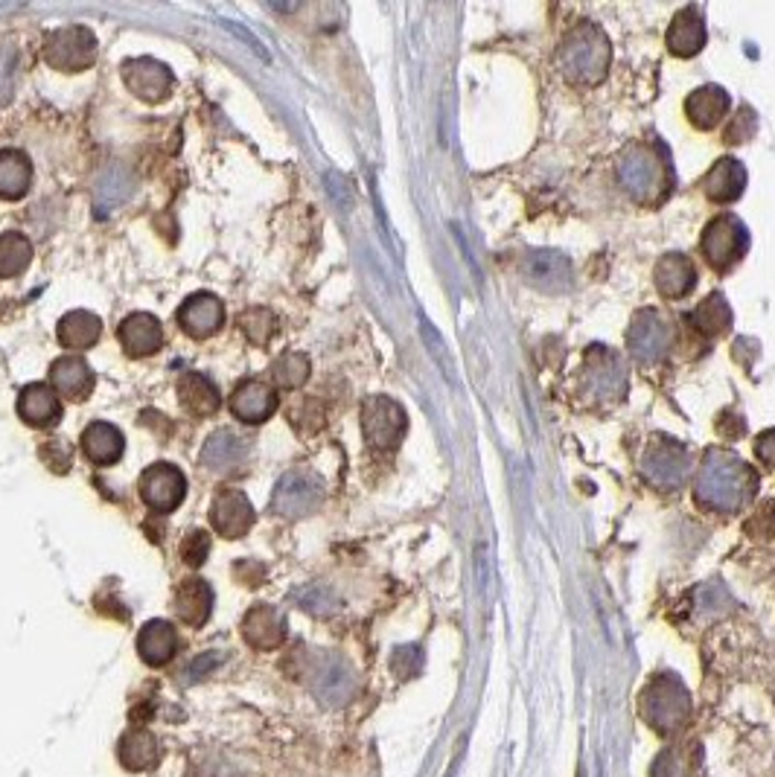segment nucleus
Here are the masks:
<instances>
[{"mask_svg": "<svg viewBox=\"0 0 775 777\" xmlns=\"http://www.w3.org/2000/svg\"><path fill=\"white\" fill-rule=\"evenodd\" d=\"M755 492H759V475L750 464H743L729 448L715 446L706 452L694 489V498L702 510L720 515L741 513L752 504Z\"/></svg>", "mask_w": 775, "mask_h": 777, "instance_id": "obj_1", "label": "nucleus"}, {"mask_svg": "<svg viewBox=\"0 0 775 777\" xmlns=\"http://www.w3.org/2000/svg\"><path fill=\"white\" fill-rule=\"evenodd\" d=\"M618 181L635 204L658 208L674 190V169L662 143H633L621 157Z\"/></svg>", "mask_w": 775, "mask_h": 777, "instance_id": "obj_2", "label": "nucleus"}, {"mask_svg": "<svg viewBox=\"0 0 775 777\" xmlns=\"http://www.w3.org/2000/svg\"><path fill=\"white\" fill-rule=\"evenodd\" d=\"M612 62V47H609L607 33L598 24H577L568 30L563 44H560V70L568 82L575 85H598Z\"/></svg>", "mask_w": 775, "mask_h": 777, "instance_id": "obj_3", "label": "nucleus"}, {"mask_svg": "<svg viewBox=\"0 0 775 777\" xmlns=\"http://www.w3.org/2000/svg\"><path fill=\"white\" fill-rule=\"evenodd\" d=\"M746 248H750V231L738 215L720 213L702 227L700 251L715 271L734 268L743 259Z\"/></svg>", "mask_w": 775, "mask_h": 777, "instance_id": "obj_4", "label": "nucleus"}, {"mask_svg": "<svg viewBox=\"0 0 775 777\" xmlns=\"http://www.w3.org/2000/svg\"><path fill=\"white\" fill-rule=\"evenodd\" d=\"M44 62L62 74H82L97 58V38L88 26H62L44 38Z\"/></svg>", "mask_w": 775, "mask_h": 777, "instance_id": "obj_5", "label": "nucleus"}, {"mask_svg": "<svg viewBox=\"0 0 775 777\" xmlns=\"http://www.w3.org/2000/svg\"><path fill=\"white\" fill-rule=\"evenodd\" d=\"M324 501V480L315 471L295 469L286 471L275 484L272 492V510L284 519H300V515L315 513Z\"/></svg>", "mask_w": 775, "mask_h": 777, "instance_id": "obj_6", "label": "nucleus"}, {"mask_svg": "<svg viewBox=\"0 0 775 777\" xmlns=\"http://www.w3.org/2000/svg\"><path fill=\"white\" fill-rule=\"evenodd\" d=\"M691 471V457L676 440L656 437L642 455V475L658 489H679Z\"/></svg>", "mask_w": 775, "mask_h": 777, "instance_id": "obj_7", "label": "nucleus"}, {"mask_svg": "<svg viewBox=\"0 0 775 777\" xmlns=\"http://www.w3.org/2000/svg\"><path fill=\"white\" fill-rule=\"evenodd\" d=\"M409 429L406 411L400 402L388 397H370L362 406V431L374 448H394Z\"/></svg>", "mask_w": 775, "mask_h": 777, "instance_id": "obj_8", "label": "nucleus"}, {"mask_svg": "<svg viewBox=\"0 0 775 777\" xmlns=\"http://www.w3.org/2000/svg\"><path fill=\"white\" fill-rule=\"evenodd\" d=\"M671 344H674V332H671L662 314L653 312V309H642L635 314L630 332H627V347H630L635 362H658L671 349Z\"/></svg>", "mask_w": 775, "mask_h": 777, "instance_id": "obj_9", "label": "nucleus"}, {"mask_svg": "<svg viewBox=\"0 0 775 777\" xmlns=\"http://www.w3.org/2000/svg\"><path fill=\"white\" fill-rule=\"evenodd\" d=\"M187 496V478L173 464H155L141 475V498L143 504L155 513H173Z\"/></svg>", "mask_w": 775, "mask_h": 777, "instance_id": "obj_10", "label": "nucleus"}, {"mask_svg": "<svg viewBox=\"0 0 775 777\" xmlns=\"http://www.w3.org/2000/svg\"><path fill=\"white\" fill-rule=\"evenodd\" d=\"M125 88L143 102H164L173 93V70L158 58H132L123 65Z\"/></svg>", "mask_w": 775, "mask_h": 777, "instance_id": "obj_11", "label": "nucleus"}, {"mask_svg": "<svg viewBox=\"0 0 775 777\" xmlns=\"http://www.w3.org/2000/svg\"><path fill=\"white\" fill-rule=\"evenodd\" d=\"M210 524L219 536L225 539H242L254 528V507H251L248 496L236 487L219 489L213 504H210Z\"/></svg>", "mask_w": 775, "mask_h": 777, "instance_id": "obj_12", "label": "nucleus"}, {"mask_svg": "<svg viewBox=\"0 0 775 777\" xmlns=\"http://www.w3.org/2000/svg\"><path fill=\"white\" fill-rule=\"evenodd\" d=\"M309 687L312 693L324 704H344L353 693V673L351 667L335 658V655H321L312 670H309Z\"/></svg>", "mask_w": 775, "mask_h": 777, "instance_id": "obj_13", "label": "nucleus"}, {"mask_svg": "<svg viewBox=\"0 0 775 777\" xmlns=\"http://www.w3.org/2000/svg\"><path fill=\"white\" fill-rule=\"evenodd\" d=\"M522 274L534 289L549 295L572 289V263L560 251H531L522 263Z\"/></svg>", "mask_w": 775, "mask_h": 777, "instance_id": "obj_14", "label": "nucleus"}, {"mask_svg": "<svg viewBox=\"0 0 775 777\" xmlns=\"http://www.w3.org/2000/svg\"><path fill=\"white\" fill-rule=\"evenodd\" d=\"M178 323L181 330L190 335V338H210L217 335L219 326L225 323V307L217 295H208V291H199L181 303L178 309Z\"/></svg>", "mask_w": 775, "mask_h": 777, "instance_id": "obj_15", "label": "nucleus"}, {"mask_svg": "<svg viewBox=\"0 0 775 777\" xmlns=\"http://www.w3.org/2000/svg\"><path fill=\"white\" fill-rule=\"evenodd\" d=\"M18 417L33 425V429H56L62 420V399L59 393L44 385L33 381L18 393Z\"/></svg>", "mask_w": 775, "mask_h": 777, "instance_id": "obj_16", "label": "nucleus"}, {"mask_svg": "<svg viewBox=\"0 0 775 777\" xmlns=\"http://www.w3.org/2000/svg\"><path fill=\"white\" fill-rule=\"evenodd\" d=\"M706 18H702L700 7H685L683 12H676L671 26H667L665 44L667 51L679 58H694L706 47Z\"/></svg>", "mask_w": 775, "mask_h": 777, "instance_id": "obj_17", "label": "nucleus"}, {"mask_svg": "<svg viewBox=\"0 0 775 777\" xmlns=\"http://www.w3.org/2000/svg\"><path fill=\"white\" fill-rule=\"evenodd\" d=\"M277 411V393L268 388L266 381L245 379L236 385L231 393V414L236 420L248 422V425H259Z\"/></svg>", "mask_w": 775, "mask_h": 777, "instance_id": "obj_18", "label": "nucleus"}, {"mask_svg": "<svg viewBox=\"0 0 775 777\" xmlns=\"http://www.w3.org/2000/svg\"><path fill=\"white\" fill-rule=\"evenodd\" d=\"M242 637L259 653H272L286 641V618L275 606H254L242 621Z\"/></svg>", "mask_w": 775, "mask_h": 777, "instance_id": "obj_19", "label": "nucleus"}, {"mask_svg": "<svg viewBox=\"0 0 775 777\" xmlns=\"http://www.w3.org/2000/svg\"><path fill=\"white\" fill-rule=\"evenodd\" d=\"M118 338L129 356L146 358L155 356L160 349V344H164V330H160V321L155 314L134 312L120 323Z\"/></svg>", "mask_w": 775, "mask_h": 777, "instance_id": "obj_20", "label": "nucleus"}, {"mask_svg": "<svg viewBox=\"0 0 775 777\" xmlns=\"http://www.w3.org/2000/svg\"><path fill=\"white\" fill-rule=\"evenodd\" d=\"M248 460V443L236 437L234 431H213L201 448V466L213 475H228V471L242 469Z\"/></svg>", "mask_w": 775, "mask_h": 777, "instance_id": "obj_21", "label": "nucleus"}, {"mask_svg": "<svg viewBox=\"0 0 775 777\" xmlns=\"http://www.w3.org/2000/svg\"><path fill=\"white\" fill-rule=\"evenodd\" d=\"M589 370H586V379H589V390H593L598 399H612L621 397L627 390V370L621 358L616 353H609L604 347H595L589 356Z\"/></svg>", "mask_w": 775, "mask_h": 777, "instance_id": "obj_22", "label": "nucleus"}, {"mask_svg": "<svg viewBox=\"0 0 775 777\" xmlns=\"http://www.w3.org/2000/svg\"><path fill=\"white\" fill-rule=\"evenodd\" d=\"M746 187V169L734 157H720L702 178V196L715 204H732L743 196Z\"/></svg>", "mask_w": 775, "mask_h": 777, "instance_id": "obj_23", "label": "nucleus"}, {"mask_svg": "<svg viewBox=\"0 0 775 777\" xmlns=\"http://www.w3.org/2000/svg\"><path fill=\"white\" fill-rule=\"evenodd\" d=\"M51 381L56 393L70 402H82L91 397L93 370L82 356H62L51 364Z\"/></svg>", "mask_w": 775, "mask_h": 777, "instance_id": "obj_24", "label": "nucleus"}, {"mask_svg": "<svg viewBox=\"0 0 775 777\" xmlns=\"http://www.w3.org/2000/svg\"><path fill=\"white\" fill-rule=\"evenodd\" d=\"M726 114H729V93L720 85H702L685 100V116L700 132H711Z\"/></svg>", "mask_w": 775, "mask_h": 777, "instance_id": "obj_25", "label": "nucleus"}, {"mask_svg": "<svg viewBox=\"0 0 775 777\" xmlns=\"http://www.w3.org/2000/svg\"><path fill=\"white\" fill-rule=\"evenodd\" d=\"M653 277H656L658 295L667 300L685 298L697 286V268H694L691 257H685V254H665L658 259Z\"/></svg>", "mask_w": 775, "mask_h": 777, "instance_id": "obj_26", "label": "nucleus"}, {"mask_svg": "<svg viewBox=\"0 0 775 777\" xmlns=\"http://www.w3.org/2000/svg\"><path fill=\"white\" fill-rule=\"evenodd\" d=\"M118 761L120 766L129 772L155 769L160 761V745L158 740H155V734L146 731V728H132V731H125L118 743Z\"/></svg>", "mask_w": 775, "mask_h": 777, "instance_id": "obj_27", "label": "nucleus"}, {"mask_svg": "<svg viewBox=\"0 0 775 777\" xmlns=\"http://www.w3.org/2000/svg\"><path fill=\"white\" fill-rule=\"evenodd\" d=\"M178 632L167 621H150L137 635V655L150 667H164L176 658Z\"/></svg>", "mask_w": 775, "mask_h": 777, "instance_id": "obj_28", "label": "nucleus"}, {"mask_svg": "<svg viewBox=\"0 0 775 777\" xmlns=\"http://www.w3.org/2000/svg\"><path fill=\"white\" fill-rule=\"evenodd\" d=\"M123 434L111 422H91L82 431V452L93 466H111L123 457Z\"/></svg>", "mask_w": 775, "mask_h": 777, "instance_id": "obj_29", "label": "nucleus"}, {"mask_svg": "<svg viewBox=\"0 0 775 777\" xmlns=\"http://www.w3.org/2000/svg\"><path fill=\"white\" fill-rule=\"evenodd\" d=\"M176 612L187 626H204L213 612V588L204 579H184L176 588Z\"/></svg>", "mask_w": 775, "mask_h": 777, "instance_id": "obj_30", "label": "nucleus"}, {"mask_svg": "<svg viewBox=\"0 0 775 777\" xmlns=\"http://www.w3.org/2000/svg\"><path fill=\"white\" fill-rule=\"evenodd\" d=\"M178 397L192 417H213L222 406L217 385L201 373H184L178 381Z\"/></svg>", "mask_w": 775, "mask_h": 777, "instance_id": "obj_31", "label": "nucleus"}, {"mask_svg": "<svg viewBox=\"0 0 775 777\" xmlns=\"http://www.w3.org/2000/svg\"><path fill=\"white\" fill-rule=\"evenodd\" d=\"M30 184H33V164H30V157L18 149L0 152V199H24Z\"/></svg>", "mask_w": 775, "mask_h": 777, "instance_id": "obj_32", "label": "nucleus"}, {"mask_svg": "<svg viewBox=\"0 0 775 777\" xmlns=\"http://www.w3.org/2000/svg\"><path fill=\"white\" fill-rule=\"evenodd\" d=\"M102 332V321L93 312H85V309H74L67 312L59 321V344L65 349H88L100 341Z\"/></svg>", "mask_w": 775, "mask_h": 777, "instance_id": "obj_33", "label": "nucleus"}, {"mask_svg": "<svg viewBox=\"0 0 775 777\" xmlns=\"http://www.w3.org/2000/svg\"><path fill=\"white\" fill-rule=\"evenodd\" d=\"M688 323L700 332L702 338H717V335H723L732 326V309H729L723 295L715 291V295H709L700 307L688 314Z\"/></svg>", "mask_w": 775, "mask_h": 777, "instance_id": "obj_34", "label": "nucleus"}, {"mask_svg": "<svg viewBox=\"0 0 775 777\" xmlns=\"http://www.w3.org/2000/svg\"><path fill=\"white\" fill-rule=\"evenodd\" d=\"M134 192V178L125 169L114 166L109 173L102 175L97 190H93V204H97V213L106 215L114 208H120L129 196Z\"/></svg>", "mask_w": 775, "mask_h": 777, "instance_id": "obj_35", "label": "nucleus"}, {"mask_svg": "<svg viewBox=\"0 0 775 777\" xmlns=\"http://www.w3.org/2000/svg\"><path fill=\"white\" fill-rule=\"evenodd\" d=\"M33 263V245L24 233H3L0 236V280L24 274Z\"/></svg>", "mask_w": 775, "mask_h": 777, "instance_id": "obj_36", "label": "nucleus"}, {"mask_svg": "<svg viewBox=\"0 0 775 777\" xmlns=\"http://www.w3.org/2000/svg\"><path fill=\"white\" fill-rule=\"evenodd\" d=\"M309 379V358L298 349L292 353H284L272 364V381H275L280 390H298L303 381Z\"/></svg>", "mask_w": 775, "mask_h": 777, "instance_id": "obj_37", "label": "nucleus"}, {"mask_svg": "<svg viewBox=\"0 0 775 777\" xmlns=\"http://www.w3.org/2000/svg\"><path fill=\"white\" fill-rule=\"evenodd\" d=\"M240 326L242 332H245V338L251 341V344H257V347H266L268 341L277 335V314L272 312V309H245V312L240 314Z\"/></svg>", "mask_w": 775, "mask_h": 777, "instance_id": "obj_38", "label": "nucleus"}, {"mask_svg": "<svg viewBox=\"0 0 775 777\" xmlns=\"http://www.w3.org/2000/svg\"><path fill=\"white\" fill-rule=\"evenodd\" d=\"M208 554H210L208 530H190V533H187L181 542L184 565H190V568H201V565H204V559H208Z\"/></svg>", "mask_w": 775, "mask_h": 777, "instance_id": "obj_39", "label": "nucleus"}, {"mask_svg": "<svg viewBox=\"0 0 775 777\" xmlns=\"http://www.w3.org/2000/svg\"><path fill=\"white\" fill-rule=\"evenodd\" d=\"M298 603L312 614H326L335 609V595L324 586H312V588H303V591H300Z\"/></svg>", "mask_w": 775, "mask_h": 777, "instance_id": "obj_40", "label": "nucleus"}, {"mask_svg": "<svg viewBox=\"0 0 775 777\" xmlns=\"http://www.w3.org/2000/svg\"><path fill=\"white\" fill-rule=\"evenodd\" d=\"M752 134H755V111H752L750 106H743L738 114L732 116V123H729V129H726V143H746L752 141Z\"/></svg>", "mask_w": 775, "mask_h": 777, "instance_id": "obj_41", "label": "nucleus"}, {"mask_svg": "<svg viewBox=\"0 0 775 777\" xmlns=\"http://www.w3.org/2000/svg\"><path fill=\"white\" fill-rule=\"evenodd\" d=\"M42 460L53 471H67L70 469V446H65V440H51L42 446Z\"/></svg>", "mask_w": 775, "mask_h": 777, "instance_id": "obj_42", "label": "nucleus"}, {"mask_svg": "<svg viewBox=\"0 0 775 777\" xmlns=\"http://www.w3.org/2000/svg\"><path fill=\"white\" fill-rule=\"evenodd\" d=\"M755 457L767 469H775V429L761 431L759 437H755Z\"/></svg>", "mask_w": 775, "mask_h": 777, "instance_id": "obj_43", "label": "nucleus"}, {"mask_svg": "<svg viewBox=\"0 0 775 777\" xmlns=\"http://www.w3.org/2000/svg\"><path fill=\"white\" fill-rule=\"evenodd\" d=\"M219 664H222V655H219V653L199 655V658H196V662H192V667H190V678L208 676L210 670H217Z\"/></svg>", "mask_w": 775, "mask_h": 777, "instance_id": "obj_44", "label": "nucleus"}, {"mask_svg": "<svg viewBox=\"0 0 775 777\" xmlns=\"http://www.w3.org/2000/svg\"><path fill=\"white\" fill-rule=\"evenodd\" d=\"M222 26H225L228 33H234V35H236V38H242V42L248 44L251 51L257 53V56L268 58V53H266V51H263V44H259V42H257V38H254V35H251V33H245V30H242V26H240V24H236V21H222Z\"/></svg>", "mask_w": 775, "mask_h": 777, "instance_id": "obj_45", "label": "nucleus"}, {"mask_svg": "<svg viewBox=\"0 0 775 777\" xmlns=\"http://www.w3.org/2000/svg\"><path fill=\"white\" fill-rule=\"evenodd\" d=\"M773 507H775V504H773Z\"/></svg>", "mask_w": 775, "mask_h": 777, "instance_id": "obj_46", "label": "nucleus"}]
</instances>
